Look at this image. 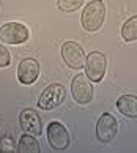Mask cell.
Segmentation results:
<instances>
[{"label": "cell", "mask_w": 137, "mask_h": 153, "mask_svg": "<svg viewBox=\"0 0 137 153\" xmlns=\"http://www.w3.org/2000/svg\"><path fill=\"white\" fill-rule=\"evenodd\" d=\"M106 19V5L102 0H91L82 11V27L87 32H96L101 29Z\"/></svg>", "instance_id": "cell-1"}, {"label": "cell", "mask_w": 137, "mask_h": 153, "mask_svg": "<svg viewBox=\"0 0 137 153\" xmlns=\"http://www.w3.org/2000/svg\"><path fill=\"white\" fill-rule=\"evenodd\" d=\"M19 125L21 129L27 134L32 136H39L43 134V125L41 118L33 109H24L19 114Z\"/></svg>", "instance_id": "cell-9"}, {"label": "cell", "mask_w": 137, "mask_h": 153, "mask_svg": "<svg viewBox=\"0 0 137 153\" xmlns=\"http://www.w3.org/2000/svg\"><path fill=\"white\" fill-rule=\"evenodd\" d=\"M61 57H63L65 63L74 68V70H82L85 65V51L74 41H66L61 46Z\"/></svg>", "instance_id": "cell-8"}, {"label": "cell", "mask_w": 137, "mask_h": 153, "mask_svg": "<svg viewBox=\"0 0 137 153\" xmlns=\"http://www.w3.org/2000/svg\"><path fill=\"white\" fill-rule=\"evenodd\" d=\"M28 36L30 32L21 22H7L0 29V39L7 44H22L28 39Z\"/></svg>", "instance_id": "cell-4"}, {"label": "cell", "mask_w": 137, "mask_h": 153, "mask_svg": "<svg viewBox=\"0 0 137 153\" xmlns=\"http://www.w3.org/2000/svg\"><path fill=\"white\" fill-rule=\"evenodd\" d=\"M47 142L54 150H66L70 147V133L60 122H50L47 125Z\"/></svg>", "instance_id": "cell-7"}, {"label": "cell", "mask_w": 137, "mask_h": 153, "mask_svg": "<svg viewBox=\"0 0 137 153\" xmlns=\"http://www.w3.org/2000/svg\"><path fill=\"white\" fill-rule=\"evenodd\" d=\"M71 93L77 104H88L93 100V82L87 77V74H76L71 82Z\"/></svg>", "instance_id": "cell-3"}, {"label": "cell", "mask_w": 137, "mask_h": 153, "mask_svg": "<svg viewBox=\"0 0 137 153\" xmlns=\"http://www.w3.org/2000/svg\"><path fill=\"white\" fill-rule=\"evenodd\" d=\"M121 38L126 43L137 41V16L129 18L121 27Z\"/></svg>", "instance_id": "cell-13"}, {"label": "cell", "mask_w": 137, "mask_h": 153, "mask_svg": "<svg viewBox=\"0 0 137 153\" xmlns=\"http://www.w3.org/2000/svg\"><path fill=\"white\" fill-rule=\"evenodd\" d=\"M18 150H19L21 153H39V152H41L38 140L35 139V136L27 134V133L19 137Z\"/></svg>", "instance_id": "cell-12"}, {"label": "cell", "mask_w": 137, "mask_h": 153, "mask_svg": "<svg viewBox=\"0 0 137 153\" xmlns=\"http://www.w3.org/2000/svg\"><path fill=\"white\" fill-rule=\"evenodd\" d=\"M117 109L124 117L137 118V96L136 95H123L117 100Z\"/></svg>", "instance_id": "cell-11"}, {"label": "cell", "mask_w": 137, "mask_h": 153, "mask_svg": "<svg viewBox=\"0 0 137 153\" xmlns=\"http://www.w3.org/2000/svg\"><path fill=\"white\" fill-rule=\"evenodd\" d=\"M39 76V63L35 59H24L18 66V79L24 85H30Z\"/></svg>", "instance_id": "cell-10"}, {"label": "cell", "mask_w": 137, "mask_h": 153, "mask_svg": "<svg viewBox=\"0 0 137 153\" xmlns=\"http://www.w3.org/2000/svg\"><path fill=\"white\" fill-rule=\"evenodd\" d=\"M85 0H57V7L65 13H73L84 5Z\"/></svg>", "instance_id": "cell-14"}, {"label": "cell", "mask_w": 137, "mask_h": 153, "mask_svg": "<svg viewBox=\"0 0 137 153\" xmlns=\"http://www.w3.org/2000/svg\"><path fill=\"white\" fill-rule=\"evenodd\" d=\"M118 131V122L109 112L101 114V117L98 118L96 123V137H98L102 144H109L115 139Z\"/></svg>", "instance_id": "cell-6"}, {"label": "cell", "mask_w": 137, "mask_h": 153, "mask_svg": "<svg viewBox=\"0 0 137 153\" xmlns=\"http://www.w3.org/2000/svg\"><path fill=\"white\" fill-rule=\"evenodd\" d=\"M18 150L14 139L11 136H2L0 137V153H14Z\"/></svg>", "instance_id": "cell-15"}, {"label": "cell", "mask_w": 137, "mask_h": 153, "mask_svg": "<svg viewBox=\"0 0 137 153\" xmlns=\"http://www.w3.org/2000/svg\"><path fill=\"white\" fill-rule=\"evenodd\" d=\"M11 63V55L8 52V49L0 44V68H7Z\"/></svg>", "instance_id": "cell-16"}, {"label": "cell", "mask_w": 137, "mask_h": 153, "mask_svg": "<svg viewBox=\"0 0 137 153\" xmlns=\"http://www.w3.org/2000/svg\"><path fill=\"white\" fill-rule=\"evenodd\" d=\"M85 74L91 82H101L102 77L106 76L107 71V59L102 52L93 51L87 55L85 59V65H84Z\"/></svg>", "instance_id": "cell-2"}, {"label": "cell", "mask_w": 137, "mask_h": 153, "mask_svg": "<svg viewBox=\"0 0 137 153\" xmlns=\"http://www.w3.org/2000/svg\"><path fill=\"white\" fill-rule=\"evenodd\" d=\"M66 96V90L61 84H50L39 96L38 106L44 111H52L63 103Z\"/></svg>", "instance_id": "cell-5"}]
</instances>
